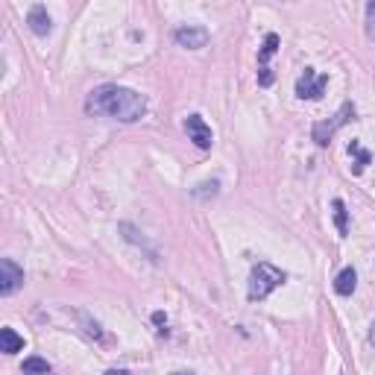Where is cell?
Segmentation results:
<instances>
[{"label": "cell", "mask_w": 375, "mask_h": 375, "mask_svg": "<svg viewBox=\"0 0 375 375\" xmlns=\"http://www.w3.org/2000/svg\"><path fill=\"white\" fill-rule=\"evenodd\" d=\"M85 112L94 117H115L120 124H135L147 115V97L124 85H100L88 94Z\"/></svg>", "instance_id": "6da1fadb"}, {"label": "cell", "mask_w": 375, "mask_h": 375, "mask_svg": "<svg viewBox=\"0 0 375 375\" xmlns=\"http://www.w3.org/2000/svg\"><path fill=\"white\" fill-rule=\"evenodd\" d=\"M284 279H288V275H284V270L275 267V264L258 261L255 267H252V275H249V299L252 302L267 299L275 288H282Z\"/></svg>", "instance_id": "7a4b0ae2"}, {"label": "cell", "mask_w": 375, "mask_h": 375, "mask_svg": "<svg viewBox=\"0 0 375 375\" xmlns=\"http://www.w3.org/2000/svg\"><path fill=\"white\" fill-rule=\"evenodd\" d=\"M349 120H355V106L343 103V106L337 109V115H334L332 120H323V124L314 126L311 135H314V141H317V147H328V144H332V138L337 135V129H343Z\"/></svg>", "instance_id": "3957f363"}, {"label": "cell", "mask_w": 375, "mask_h": 375, "mask_svg": "<svg viewBox=\"0 0 375 375\" xmlns=\"http://www.w3.org/2000/svg\"><path fill=\"white\" fill-rule=\"evenodd\" d=\"M326 85H328L326 73H317L314 68H305V73L296 80V97H299V100H319V97L326 94Z\"/></svg>", "instance_id": "277c9868"}, {"label": "cell", "mask_w": 375, "mask_h": 375, "mask_svg": "<svg viewBox=\"0 0 375 375\" xmlns=\"http://www.w3.org/2000/svg\"><path fill=\"white\" fill-rule=\"evenodd\" d=\"M21 284H24V270L12 258H3L0 261V296H12L21 291Z\"/></svg>", "instance_id": "5b68a950"}, {"label": "cell", "mask_w": 375, "mask_h": 375, "mask_svg": "<svg viewBox=\"0 0 375 375\" xmlns=\"http://www.w3.org/2000/svg\"><path fill=\"white\" fill-rule=\"evenodd\" d=\"M185 132H188V141H194L200 150H208L214 144V135H212V126L205 124L200 115H191L185 120Z\"/></svg>", "instance_id": "8992f818"}, {"label": "cell", "mask_w": 375, "mask_h": 375, "mask_svg": "<svg viewBox=\"0 0 375 375\" xmlns=\"http://www.w3.org/2000/svg\"><path fill=\"white\" fill-rule=\"evenodd\" d=\"M173 38H176V44L179 47H188V50H200V47H205L208 44V30L205 27H179L173 32Z\"/></svg>", "instance_id": "52a82bcc"}, {"label": "cell", "mask_w": 375, "mask_h": 375, "mask_svg": "<svg viewBox=\"0 0 375 375\" xmlns=\"http://www.w3.org/2000/svg\"><path fill=\"white\" fill-rule=\"evenodd\" d=\"M27 24H30V30L36 32V36H47V32L53 30V21H50L47 9H44L41 3H36V6L30 9V15H27Z\"/></svg>", "instance_id": "ba28073f"}, {"label": "cell", "mask_w": 375, "mask_h": 375, "mask_svg": "<svg viewBox=\"0 0 375 375\" xmlns=\"http://www.w3.org/2000/svg\"><path fill=\"white\" fill-rule=\"evenodd\" d=\"M355 288H358V273L352 267L340 270L337 279H334V293L337 296H352V293H355Z\"/></svg>", "instance_id": "9c48e42d"}, {"label": "cell", "mask_w": 375, "mask_h": 375, "mask_svg": "<svg viewBox=\"0 0 375 375\" xmlns=\"http://www.w3.org/2000/svg\"><path fill=\"white\" fill-rule=\"evenodd\" d=\"M21 349H24V337H21L15 328H0V352H3V355H15Z\"/></svg>", "instance_id": "30bf717a"}, {"label": "cell", "mask_w": 375, "mask_h": 375, "mask_svg": "<svg viewBox=\"0 0 375 375\" xmlns=\"http://www.w3.org/2000/svg\"><path fill=\"white\" fill-rule=\"evenodd\" d=\"M349 156H355V164H352V173H355V176H361L363 170H367V164L372 161V156L358 144V141H352V144H349Z\"/></svg>", "instance_id": "8fae6325"}, {"label": "cell", "mask_w": 375, "mask_h": 375, "mask_svg": "<svg viewBox=\"0 0 375 375\" xmlns=\"http://www.w3.org/2000/svg\"><path fill=\"white\" fill-rule=\"evenodd\" d=\"M21 372H24V375H47V372H50V363L44 361V358H36V355H32V358L24 361Z\"/></svg>", "instance_id": "7c38bea8"}, {"label": "cell", "mask_w": 375, "mask_h": 375, "mask_svg": "<svg viewBox=\"0 0 375 375\" xmlns=\"http://www.w3.org/2000/svg\"><path fill=\"white\" fill-rule=\"evenodd\" d=\"M279 50V36L275 32H270L267 38H264V47H261V53H258V65L261 68H267V62H270V56Z\"/></svg>", "instance_id": "4fadbf2b"}, {"label": "cell", "mask_w": 375, "mask_h": 375, "mask_svg": "<svg viewBox=\"0 0 375 375\" xmlns=\"http://www.w3.org/2000/svg\"><path fill=\"white\" fill-rule=\"evenodd\" d=\"M332 208H334V223H337V231L346 238V231H349V212H346L343 200H334Z\"/></svg>", "instance_id": "5bb4252c"}, {"label": "cell", "mask_w": 375, "mask_h": 375, "mask_svg": "<svg viewBox=\"0 0 375 375\" xmlns=\"http://www.w3.org/2000/svg\"><path fill=\"white\" fill-rule=\"evenodd\" d=\"M363 30H367V38L375 41V0L367 3V21H363Z\"/></svg>", "instance_id": "9a60e30c"}, {"label": "cell", "mask_w": 375, "mask_h": 375, "mask_svg": "<svg viewBox=\"0 0 375 375\" xmlns=\"http://www.w3.org/2000/svg\"><path fill=\"white\" fill-rule=\"evenodd\" d=\"M258 85H264V88L273 85V71H270V68H261V71H258Z\"/></svg>", "instance_id": "2e32d148"}, {"label": "cell", "mask_w": 375, "mask_h": 375, "mask_svg": "<svg viewBox=\"0 0 375 375\" xmlns=\"http://www.w3.org/2000/svg\"><path fill=\"white\" fill-rule=\"evenodd\" d=\"M152 323H156V326H164V323H168V317H164L161 311H156V314H152Z\"/></svg>", "instance_id": "e0dca14e"}, {"label": "cell", "mask_w": 375, "mask_h": 375, "mask_svg": "<svg viewBox=\"0 0 375 375\" xmlns=\"http://www.w3.org/2000/svg\"><path fill=\"white\" fill-rule=\"evenodd\" d=\"M367 343H370V346H375V323L370 326V334H367Z\"/></svg>", "instance_id": "ac0fdd59"}, {"label": "cell", "mask_w": 375, "mask_h": 375, "mask_svg": "<svg viewBox=\"0 0 375 375\" xmlns=\"http://www.w3.org/2000/svg\"><path fill=\"white\" fill-rule=\"evenodd\" d=\"M106 375H129V372H126V370H109Z\"/></svg>", "instance_id": "d6986e66"}, {"label": "cell", "mask_w": 375, "mask_h": 375, "mask_svg": "<svg viewBox=\"0 0 375 375\" xmlns=\"http://www.w3.org/2000/svg\"><path fill=\"white\" fill-rule=\"evenodd\" d=\"M173 375H188V372H173Z\"/></svg>", "instance_id": "ffe728a7"}]
</instances>
